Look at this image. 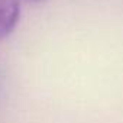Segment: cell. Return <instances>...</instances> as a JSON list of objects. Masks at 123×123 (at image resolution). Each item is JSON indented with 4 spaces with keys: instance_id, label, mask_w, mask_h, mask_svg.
Listing matches in <instances>:
<instances>
[{
    "instance_id": "cell-1",
    "label": "cell",
    "mask_w": 123,
    "mask_h": 123,
    "mask_svg": "<svg viewBox=\"0 0 123 123\" xmlns=\"http://www.w3.org/2000/svg\"><path fill=\"white\" fill-rule=\"evenodd\" d=\"M20 19V0H0V41L16 29Z\"/></svg>"
},
{
    "instance_id": "cell-2",
    "label": "cell",
    "mask_w": 123,
    "mask_h": 123,
    "mask_svg": "<svg viewBox=\"0 0 123 123\" xmlns=\"http://www.w3.org/2000/svg\"><path fill=\"white\" fill-rule=\"evenodd\" d=\"M32 2H39V0H32Z\"/></svg>"
}]
</instances>
